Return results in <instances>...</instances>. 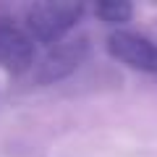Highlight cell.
I'll return each mask as SVG.
<instances>
[{
  "mask_svg": "<svg viewBox=\"0 0 157 157\" xmlns=\"http://www.w3.org/2000/svg\"><path fill=\"white\" fill-rule=\"evenodd\" d=\"M78 16H81V6L71 0L34 3L26 11V29L39 42H55L78 21Z\"/></svg>",
  "mask_w": 157,
  "mask_h": 157,
  "instance_id": "cell-1",
  "label": "cell"
},
{
  "mask_svg": "<svg viewBox=\"0 0 157 157\" xmlns=\"http://www.w3.org/2000/svg\"><path fill=\"white\" fill-rule=\"evenodd\" d=\"M107 50H110L113 58H118L121 63L136 68V71L157 73V47L149 45L144 37L115 32V34H110V39H107Z\"/></svg>",
  "mask_w": 157,
  "mask_h": 157,
  "instance_id": "cell-2",
  "label": "cell"
},
{
  "mask_svg": "<svg viewBox=\"0 0 157 157\" xmlns=\"http://www.w3.org/2000/svg\"><path fill=\"white\" fill-rule=\"evenodd\" d=\"M29 29L16 24H0V66L11 71H24L34 63V42Z\"/></svg>",
  "mask_w": 157,
  "mask_h": 157,
  "instance_id": "cell-3",
  "label": "cell"
},
{
  "mask_svg": "<svg viewBox=\"0 0 157 157\" xmlns=\"http://www.w3.org/2000/svg\"><path fill=\"white\" fill-rule=\"evenodd\" d=\"M81 52H84L81 45H60V47H55V50L45 58V63H42L39 78L47 81V78H58V76H63V73L73 71L76 63L81 60Z\"/></svg>",
  "mask_w": 157,
  "mask_h": 157,
  "instance_id": "cell-4",
  "label": "cell"
},
{
  "mask_svg": "<svg viewBox=\"0 0 157 157\" xmlns=\"http://www.w3.org/2000/svg\"><path fill=\"white\" fill-rule=\"evenodd\" d=\"M94 13L105 24H123V21H128V16H131V6L128 3L110 0V3H100V6L94 8Z\"/></svg>",
  "mask_w": 157,
  "mask_h": 157,
  "instance_id": "cell-5",
  "label": "cell"
}]
</instances>
